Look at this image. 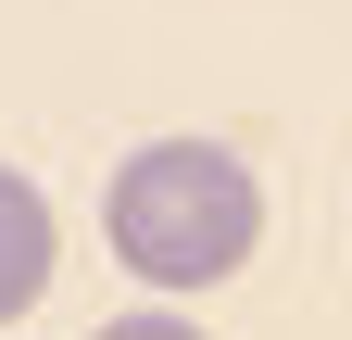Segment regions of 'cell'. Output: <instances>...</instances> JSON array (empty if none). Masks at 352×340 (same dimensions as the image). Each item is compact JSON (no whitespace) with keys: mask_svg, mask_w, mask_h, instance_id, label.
Here are the masks:
<instances>
[{"mask_svg":"<svg viewBox=\"0 0 352 340\" xmlns=\"http://www.w3.org/2000/svg\"><path fill=\"white\" fill-rule=\"evenodd\" d=\"M101 240L139 290H214L252 265L264 240V189L227 139H139L101 189Z\"/></svg>","mask_w":352,"mask_h":340,"instance_id":"1","label":"cell"},{"mask_svg":"<svg viewBox=\"0 0 352 340\" xmlns=\"http://www.w3.org/2000/svg\"><path fill=\"white\" fill-rule=\"evenodd\" d=\"M88 340H201V328H189V315H164V303H151V315H113V328H88Z\"/></svg>","mask_w":352,"mask_h":340,"instance_id":"3","label":"cell"},{"mask_svg":"<svg viewBox=\"0 0 352 340\" xmlns=\"http://www.w3.org/2000/svg\"><path fill=\"white\" fill-rule=\"evenodd\" d=\"M51 189L25 177V164H0V328L38 315V290H51Z\"/></svg>","mask_w":352,"mask_h":340,"instance_id":"2","label":"cell"}]
</instances>
